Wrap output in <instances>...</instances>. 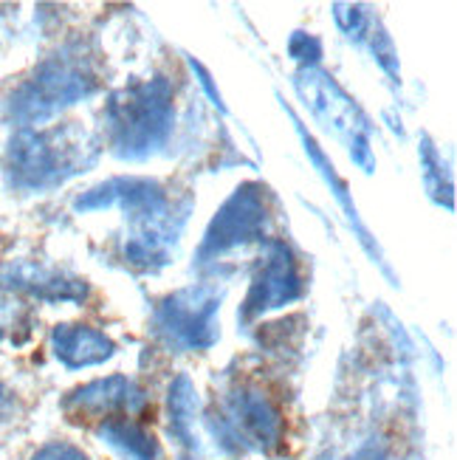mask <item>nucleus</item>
I'll list each match as a JSON object with an SVG mask.
<instances>
[{
  "mask_svg": "<svg viewBox=\"0 0 457 460\" xmlns=\"http://www.w3.org/2000/svg\"><path fill=\"white\" fill-rule=\"evenodd\" d=\"M99 142L79 125L20 128L4 150V178L17 192H51L96 164Z\"/></svg>",
  "mask_w": 457,
  "mask_h": 460,
  "instance_id": "1",
  "label": "nucleus"
},
{
  "mask_svg": "<svg viewBox=\"0 0 457 460\" xmlns=\"http://www.w3.org/2000/svg\"><path fill=\"white\" fill-rule=\"evenodd\" d=\"M99 91V71L83 43L48 54L4 102V116L20 128H43L57 113Z\"/></svg>",
  "mask_w": 457,
  "mask_h": 460,
  "instance_id": "2",
  "label": "nucleus"
},
{
  "mask_svg": "<svg viewBox=\"0 0 457 460\" xmlns=\"http://www.w3.org/2000/svg\"><path fill=\"white\" fill-rule=\"evenodd\" d=\"M175 128V91L167 76L136 79L108 96L105 138L113 155L145 162L167 147Z\"/></svg>",
  "mask_w": 457,
  "mask_h": 460,
  "instance_id": "3",
  "label": "nucleus"
},
{
  "mask_svg": "<svg viewBox=\"0 0 457 460\" xmlns=\"http://www.w3.org/2000/svg\"><path fill=\"white\" fill-rule=\"evenodd\" d=\"M204 424L215 447L226 455L263 452L274 455L286 444V418L271 395L241 385L224 395L217 412L207 415Z\"/></svg>",
  "mask_w": 457,
  "mask_h": 460,
  "instance_id": "4",
  "label": "nucleus"
},
{
  "mask_svg": "<svg viewBox=\"0 0 457 460\" xmlns=\"http://www.w3.org/2000/svg\"><path fill=\"white\" fill-rule=\"evenodd\" d=\"M221 303L224 288L212 283L178 288L153 308V336L175 353H204L221 336Z\"/></svg>",
  "mask_w": 457,
  "mask_h": 460,
  "instance_id": "5",
  "label": "nucleus"
},
{
  "mask_svg": "<svg viewBox=\"0 0 457 460\" xmlns=\"http://www.w3.org/2000/svg\"><path fill=\"white\" fill-rule=\"evenodd\" d=\"M294 85H296V93L303 96V102L311 108V113L320 119L339 142H345L353 162L365 172H373L375 155L370 145V133H373L370 119L345 93V88L320 68H300Z\"/></svg>",
  "mask_w": 457,
  "mask_h": 460,
  "instance_id": "6",
  "label": "nucleus"
},
{
  "mask_svg": "<svg viewBox=\"0 0 457 460\" xmlns=\"http://www.w3.org/2000/svg\"><path fill=\"white\" fill-rule=\"evenodd\" d=\"M268 221H271L268 187L257 181L237 187L209 221L201 246H198V263H212V260L224 257L234 249H243L249 243L263 240Z\"/></svg>",
  "mask_w": 457,
  "mask_h": 460,
  "instance_id": "7",
  "label": "nucleus"
},
{
  "mask_svg": "<svg viewBox=\"0 0 457 460\" xmlns=\"http://www.w3.org/2000/svg\"><path fill=\"white\" fill-rule=\"evenodd\" d=\"M76 212H102L122 209L130 226L142 224H167L175 221V207L167 187L153 178H110L74 201Z\"/></svg>",
  "mask_w": 457,
  "mask_h": 460,
  "instance_id": "8",
  "label": "nucleus"
},
{
  "mask_svg": "<svg viewBox=\"0 0 457 460\" xmlns=\"http://www.w3.org/2000/svg\"><path fill=\"white\" fill-rule=\"evenodd\" d=\"M305 294V283L300 274V263L291 252L286 240H268L260 266H257L249 294L243 299L241 319L251 323V319L263 316L268 311L286 308L296 303Z\"/></svg>",
  "mask_w": 457,
  "mask_h": 460,
  "instance_id": "9",
  "label": "nucleus"
},
{
  "mask_svg": "<svg viewBox=\"0 0 457 460\" xmlns=\"http://www.w3.org/2000/svg\"><path fill=\"white\" fill-rule=\"evenodd\" d=\"M150 404L147 390L127 376H108L96 378L91 385L76 387L63 410L71 418H99V421H113V418H133L145 412Z\"/></svg>",
  "mask_w": 457,
  "mask_h": 460,
  "instance_id": "10",
  "label": "nucleus"
},
{
  "mask_svg": "<svg viewBox=\"0 0 457 460\" xmlns=\"http://www.w3.org/2000/svg\"><path fill=\"white\" fill-rule=\"evenodd\" d=\"M0 291L23 294L40 303H83L88 299V283L63 269H51L31 260L0 263Z\"/></svg>",
  "mask_w": 457,
  "mask_h": 460,
  "instance_id": "11",
  "label": "nucleus"
},
{
  "mask_svg": "<svg viewBox=\"0 0 457 460\" xmlns=\"http://www.w3.org/2000/svg\"><path fill=\"white\" fill-rule=\"evenodd\" d=\"M51 350L68 370L102 365L116 353L113 339L91 325L63 323L51 331Z\"/></svg>",
  "mask_w": 457,
  "mask_h": 460,
  "instance_id": "12",
  "label": "nucleus"
},
{
  "mask_svg": "<svg viewBox=\"0 0 457 460\" xmlns=\"http://www.w3.org/2000/svg\"><path fill=\"white\" fill-rule=\"evenodd\" d=\"M178 232H181V226H172V221L130 226V234L125 237V246H122V260L130 269L145 271V274L162 271L172 260Z\"/></svg>",
  "mask_w": 457,
  "mask_h": 460,
  "instance_id": "13",
  "label": "nucleus"
},
{
  "mask_svg": "<svg viewBox=\"0 0 457 460\" xmlns=\"http://www.w3.org/2000/svg\"><path fill=\"white\" fill-rule=\"evenodd\" d=\"M288 111V116H291V122H294V128H296V133H300V138H303V145H305V153L311 155V162H313V167L320 170V175L325 178V184L330 187V192H333V198L339 201V207L345 209V215H347V221H350V226L356 229V234H359V240H362V246L367 249V254L379 263L387 274H390V269L384 266V257H382V252H379V246L373 243V237H370V232L365 229V224L359 221V212H356V204H353V198H350V192H347V184L339 178V172H336V167L328 162V155L322 153V147L316 145V138L305 130V125L300 122V119L294 116V111L291 108H286Z\"/></svg>",
  "mask_w": 457,
  "mask_h": 460,
  "instance_id": "14",
  "label": "nucleus"
},
{
  "mask_svg": "<svg viewBox=\"0 0 457 460\" xmlns=\"http://www.w3.org/2000/svg\"><path fill=\"white\" fill-rule=\"evenodd\" d=\"M333 17H336V26H339L350 40L356 43H365L370 46L373 57L379 59V66L392 76L399 79V57L392 51L390 37L379 29V23L365 12V6H353V4H336L333 6Z\"/></svg>",
  "mask_w": 457,
  "mask_h": 460,
  "instance_id": "15",
  "label": "nucleus"
},
{
  "mask_svg": "<svg viewBox=\"0 0 457 460\" xmlns=\"http://www.w3.org/2000/svg\"><path fill=\"white\" fill-rule=\"evenodd\" d=\"M167 407H170V432L175 435V441L195 449L198 424H201V398H198V390L189 376L181 373L170 385Z\"/></svg>",
  "mask_w": 457,
  "mask_h": 460,
  "instance_id": "16",
  "label": "nucleus"
},
{
  "mask_svg": "<svg viewBox=\"0 0 457 460\" xmlns=\"http://www.w3.org/2000/svg\"><path fill=\"white\" fill-rule=\"evenodd\" d=\"M99 438L122 455L125 460H164L162 447L147 432L142 424H136L133 418H113V421H102L99 427Z\"/></svg>",
  "mask_w": 457,
  "mask_h": 460,
  "instance_id": "17",
  "label": "nucleus"
},
{
  "mask_svg": "<svg viewBox=\"0 0 457 460\" xmlns=\"http://www.w3.org/2000/svg\"><path fill=\"white\" fill-rule=\"evenodd\" d=\"M31 325L34 316L23 299L9 291H0V342L23 345L31 336Z\"/></svg>",
  "mask_w": 457,
  "mask_h": 460,
  "instance_id": "18",
  "label": "nucleus"
},
{
  "mask_svg": "<svg viewBox=\"0 0 457 460\" xmlns=\"http://www.w3.org/2000/svg\"><path fill=\"white\" fill-rule=\"evenodd\" d=\"M421 167H424V187L429 192V198L435 204H441L446 209L454 207V187H452V178L444 164L441 153L435 150V145L424 136V147H421Z\"/></svg>",
  "mask_w": 457,
  "mask_h": 460,
  "instance_id": "19",
  "label": "nucleus"
},
{
  "mask_svg": "<svg viewBox=\"0 0 457 460\" xmlns=\"http://www.w3.org/2000/svg\"><path fill=\"white\" fill-rule=\"evenodd\" d=\"M288 54L303 68H316V63H320V57H322V46H320V40H316L313 34L294 31L291 40H288Z\"/></svg>",
  "mask_w": 457,
  "mask_h": 460,
  "instance_id": "20",
  "label": "nucleus"
},
{
  "mask_svg": "<svg viewBox=\"0 0 457 460\" xmlns=\"http://www.w3.org/2000/svg\"><path fill=\"white\" fill-rule=\"evenodd\" d=\"M31 460H88V455L83 449H76L74 444L54 441V444H46L43 449H37Z\"/></svg>",
  "mask_w": 457,
  "mask_h": 460,
  "instance_id": "21",
  "label": "nucleus"
},
{
  "mask_svg": "<svg viewBox=\"0 0 457 460\" xmlns=\"http://www.w3.org/2000/svg\"><path fill=\"white\" fill-rule=\"evenodd\" d=\"M347 460H387V444L382 438H370V441H365Z\"/></svg>",
  "mask_w": 457,
  "mask_h": 460,
  "instance_id": "22",
  "label": "nucleus"
},
{
  "mask_svg": "<svg viewBox=\"0 0 457 460\" xmlns=\"http://www.w3.org/2000/svg\"><path fill=\"white\" fill-rule=\"evenodd\" d=\"M189 66H192V71H195L198 76H201V85H204V88L209 91V99H212V102H215L217 108H221V111H224V102H221V93H217V91H215V85H212V76L207 74V68H204L201 63H195V59H189Z\"/></svg>",
  "mask_w": 457,
  "mask_h": 460,
  "instance_id": "23",
  "label": "nucleus"
},
{
  "mask_svg": "<svg viewBox=\"0 0 457 460\" xmlns=\"http://www.w3.org/2000/svg\"><path fill=\"white\" fill-rule=\"evenodd\" d=\"M14 410V402H12V393L6 390V385L0 382V424L9 421V415Z\"/></svg>",
  "mask_w": 457,
  "mask_h": 460,
  "instance_id": "24",
  "label": "nucleus"
}]
</instances>
